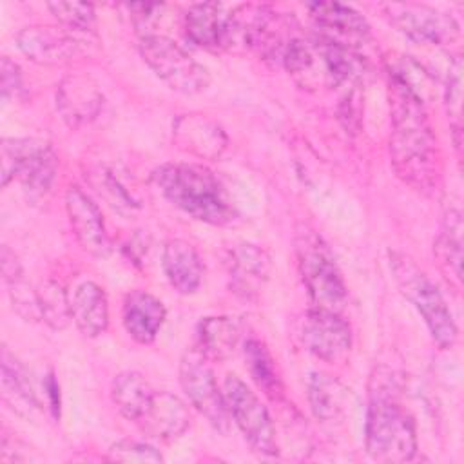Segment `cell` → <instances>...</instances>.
Here are the masks:
<instances>
[{"mask_svg":"<svg viewBox=\"0 0 464 464\" xmlns=\"http://www.w3.org/2000/svg\"><path fill=\"white\" fill-rule=\"evenodd\" d=\"M165 317L167 310L156 295L145 290H132L130 294H127L123 301L121 319L127 334L136 343L150 344L158 337Z\"/></svg>","mask_w":464,"mask_h":464,"instance_id":"obj_19","label":"cell"},{"mask_svg":"<svg viewBox=\"0 0 464 464\" xmlns=\"http://www.w3.org/2000/svg\"><path fill=\"white\" fill-rule=\"evenodd\" d=\"M179 382L192 406L212 424L219 433H227L230 413L223 392L218 388L210 359L196 346L187 350L179 362Z\"/></svg>","mask_w":464,"mask_h":464,"instance_id":"obj_9","label":"cell"},{"mask_svg":"<svg viewBox=\"0 0 464 464\" xmlns=\"http://www.w3.org/2000/svg\"><path fill=\"white\" fill-rule=\"evenodd\" d=\"M152 181L165 199L198 221L227 227L237 219L228 192L205 165L163 163L152 172Z\"/></svg>","mask_w":464,"mask_h":464,"instance_id":"obj_3","label":"cell"},{"mask_svg":"<svg viewBox=\"0 0 464 464\" xmlns=\"http://www.w3.org/2000/svg\"><path fill=\"white\" fill-rule=\"evenodd\" d=\"M44 388H45V395H47V401H49V408H51L53 415L58 417L60 415V386H58L53 373H49L45 377Z\"/></svg>","mask_w":464,"mask_h":464,"instance_id":"obj_37","label":"cell"},{"mask_svg":"<svg viewBox=\"0 0 464 464\" xmlns=\"http://www.w3.org/2000/svg\"><path fill=\"white\" fill-rule=\"evenodd\" d=\"M2 393L5 402L16 413L27 419L38 415L40 402L27 379V373L5 350L2 355Z\"/></svg>","mask_w":464,"mask_h":464,"instance_id":"obj_27","label":"cell"},{"mask_svg":"<svg viewBox=\"0 0 464 464\" xmlns=\"http://www.w3.org/2000/svg\"><path fill=\"white\" fill-rule=\"evenodd\" d=\"M230 11L219 2L190 5L183 16L187 40L207 51H230Z\"/></svg>","mask_w":464,"mask_h":464,"instance_id":"obj_13","label":"cell"},{"mask_svg":"<svg viewBox=\"0 0 464 464\" xmlns=\"http://www.w3.org/2000/svg\"><path fill=\"white\" fill-rule=\"evenodd\" d=\"M245 361L248 373L257 388L263 390L270 399H279L283 393L281 375L265 343H261L259 339H248L245 343Z\"/></svg>","mask_w":464,"mask_h":464,"instance_id":"obj_28","label":"cell"},{"mask_svg":"<svg viewBox=\"0 0 464 464\" xmlns=\"http://www.w3.org/2000/svg\"><path fill=\"white\" fill-rule=\"evenodd\" d=\"M435 256L444 276L455 288H460L462 281V214L457 208H450L444 216L442 230L435 241Z\"/></svg>","mask_w":464,"mask_h":464,"instance_id":"obj_25","label":"cell"},{"mask_svg":"<svg viewBox=\"0 0 464 464\" xmlns=\"http://www.w3.org/2000/svg\"><path fill=\"white\" fill-rule=\"evenodd\" d=\"M138 424L154 439L174 440L188 430L190 411L178 395L169 392H154L152 401Z\"/></svg>","mask_w":464,"mask_h":464,"instance_id":"obj_17","label":"cell"},{"mask_svg":"<svg viewBox=\"0 0 464 464\" xmlns=\"http://www.w3.org/2000/svg\"><path fill=\"white\" fill-rule=\"evenodd\" d=\"M140 54L152 72L176 92L198 94L210 83L207 67L165 34L143 36Z\"/></svg>","mask_w":464,"mask_h":464,"instance_id":"obj_7","label":"cell"},{"mask_svg":"<svg viewBox=\"0 0 464 464\" xmlns=\"http://www.w3.org/2000/svg\"><path fill=\"white\" fill-rule=\"evenodd\" d=\"M107 459L112 462H161L163 460L161 453L154 446L147 442L130 440V439L116 440L109 448Z\"/></svg>","mask_w":464,"mask_h":464,"instance_id":"obj_32","label":"cell"},{"mask_svg":"<svg viewBox=\"0 0 464 464\" xmlns=\"http://www.w3.org/2000/svg\"><path fill=\"white\" fill-rule=\"evenodd\" d=\"M65 208L72 232L82 248L92 256H105L111 248V241L102 210L89 198V194H85L80 187H69L65 194Z\"/></svg>","mask_w":464,"mask_h":464,"instance_id":"obj_14","label":"cell"},{"mask_svg":"<svg viewBox=\"0 0 464 464\" xmlns=\"http://www.w3.org/2000/svg\"><path fill=\"white\" fill-rule=\"evenodd\" d=\"M390 268L402 295L422 315L433 341L440 348L453 346L457 341V324L439 288L415 265V261L402 252H390Z\"/></svg>","mask_w":464,"mask_h":464,"instance_id":"obj_5","label":"cell"},{"mask_svg":"<svg viewBox=\"0 0 464 464\" xmlns=\"http://www.w3.org/2000/svg\"><path fill=\"white\" fill-rule=\"evenodd\" d=\"M272 270L268 252L254 243H239L228 256V279L230 288L243 299H256Z\"/></svg>","mask_w":464,"mask_h":464,"instance_id":"obj_15","label":"cell"},{"mask_svg":"<svg viewBox=\"0 0 464 464\" xmlns=\"http://www.w3.org/2000/svg\"><path fill=\"white\" fill-rule=\"evenodd\" d=\"M390 22L411 42L422 45L451 44L460 34L459 22L446 13L419 4L386 5Z\"/></svg>","mask_w":464,"mask_h":464,"instance_id":"obj_11","label":"cell"},{"mask_svg":"<svg viewBox=\"0 0 464 464\" xmlns=\"http://www.w3.org/2000/svg\"><path fill=\"white\" fill-rule=\"evenodd\" d=\"M53 16L74 33H87L92 31L96 24V13L92 4L85 2H49L47 4Z\"/></svg>","mask_w":464,"mask_h":464,"instance_id":"obj_30","label":"cell"},{"mask_svg":"<svg viewBox=\"0 0 464 464\" xmlns=\"http://www.w3.org/2000/svg\"><path fill=\"white\" fill-rule=\"evenodd\" d=\"M392 89V136L390 158L395 174L419 192L437 187L440 167L437 140L431 132L422 98L393 71Z\"/></svg>","mask_w":464,"mask_h":464,"instance_id":"obj_1","label":"cell"},{"mask_svg":"<svg viewBox=\"0 0 464 464\" xmlns=\"http://www.w3.org/2000/svg\"><path fill=\"white\" fill-rule=\"evenodd\" d=\"M72 321L85 337H98L109 324V304L105 290L92 283H82L71 301Z\"/></svg>","mask_w":464,"mask_h":464,"instance_id":"obj_22","label":"cell"},{"mask_svg":"<svg viewBox=\"0 0 464 464\" xmlns=\"http://www.w3.org/2000/svg\"><path fill=\"white\" fill-rule=\"evenodd\" d=\"M38 308L40 319H44L51 328L62 330L72 319L71 301L63 286L56 281H45L38 290Z\"/></svg>","mask_w":464,"mask_h":464,"instance_id":"obj_29","label":"cell"},{"mask_svg":"<svg viewBox=\"0 0 464 464\" xmlns=\"http://www.w3.org/2000/svg\"><path fill=\"white\" fill-rule=\"evenodd\" d=\"M446 109H448V118L450 125L455 136V145L457 149L460 147V114H462V62L460 56L453 60L448 71V80H446Z\"/></svg>","mask_w":464,"mask_h":464,"instance_id":"obj_31","label":"cell"},{"mask_svg":"<svg viewBox=\"0 0 464 464\" xmlns=\"http://www.w3.org/2000/svg\"><path fill=\"white\" fill-rule=\"evenodd\" d=\"M297 339L315 357L341 362L352 348V328L339 312L312 306L297 321Z\"/></svg>","mask_w":464,"mask_h":464,"instance_id":"obj_10","label":"cell"},{"mask_svg":"<svg viewBox=\"0 0 464 464\" xmlns=\"http://www.w3.org/2000/svg\"><path fill=\"white\" fill-rule=\"evenodd\" d=\"M103 96L98 85L87 76H69L56 91V107L62 118L71 125L78 127L94 120L102 109Z\"/></svg>","mask_w":464,"mask_h":464,"instance_id":"obj_18","label":"cell"},{"mask_svg":"<svg viewBox=\"0 0 464 464\" xmlns=\"http://www.w3.org/2000/svg\"><path fill=\"white\" fill-rule=\"evenodd\" d=\"M0 76H2V100L9 102L11 98L18 96L22 91V71L20 67L9 60L7 56L0 62Z\"/></svg>","mask_w":464,"mask_h":464,"instance_id":"obj_35","label":"cell"},{"mask_svg":"<svg viewBox=\"0 0 464 464\" xmlns=\"http://www.w3.org/2000/svg\"><path fill=\"white\" fill-rule=\"evenodd\" d=\"M16 47L40 65H62L83 53L74 31L54 25H27L16 33Z\"/></svg>","mask_w":464,"mask_h":464,"instance_id":"obj_12","label":"cell"},{"mask_svg":"<svg viewBox=\"0 0 464 464\" xmlns=\"http://www.w3.org/2000/svg\"><path fill=\"white\" fill-rule=\"evenodd\" d=\"M176 145L203 160H216L227 149V134L221 125L203 114L178 116L172 125Z\"/></svg>","mask_w":464,"mask_h":464,"instance_id":"obj_16","label":"cell"},{"mask_svg":"<svg viewBox=\"0 0 464 464\" xmlns=\"http://www.w3.org/2000/svg\"><path fill=\"white\" fill-rule=\"evenodd\" d=\"M241 339V326L228 315H208L198 323L196 348L210 361L234 353Z\"/></svg>","mask_w":464,"mask_h":464,"instance_id":"obj_23","label":"cell"},{"mask_svg":"<svg viewBox=\"0 0 464 464\" xmlns=\"http://www.w3.org/2000/svg\"><path fill=\"white\" fill-rule=\"evenodd\" d=\"M350 390L334 375L312 373L308 379V402L315 419L334 422L343 417L348 406Z\"/></svg>","mask_w":464,"mask_h":464,"instance_id":"obj_24","label":"cell"},{"mask_svg":"<svg viewBox=\"0 0 464 464\" xmlns=\"http://www.w3.org/2000/svg\"><path fill=\"white\" fill-rule=\"evenodd\" d=\"M397 392L399 384L392 372L379 370L370 379L364 442L370 459L377 462H408L417 453L415 422L397 401Z\"/></svg>","mask_w":464,"mask_h":464,"instance_id":"obj_2","label":"cell"},{"mask_svg":"<svg viewBox=\"0 0 464 464\" xmlns=\"http://www.w3.org/2000/svg\"><path fill=\"white\" fill-rule=\"evenodd\" d=\"M98 188H100V194L105 196L109 205L112 208H116L118 212H125V214H132L134 212L136 201L132 199V196L121 187V183L111 172L100 174Z\"/></svg>","mask_w":464,"mask_h":464,"instance_id":"obj_34","label":"cell"},{"mask_svg":"<svg viewBox=\"0 0 464 464\" xmlns=\"http://www.w3.org/2000/svg\"><path fill=\"white\" fill-rule=\"evenodd\" d=\"M2 185L18 178L24 192L31 199H42L51 190L58 158L53 147L36 138H4L2 145Z\"/></svg>","mask_w":464,"mask_h":464,"instance_id":"obj_6","label":"cell"},{"mask_svg":"<svg viewBox=\"0 0 464 464\" xmlns=\"http://www.w3.org/2000/svg\"><path fill=\"white\" fill-rule=\"evenodd\" d=\"M223 395L230 417L241 430L250 448L265 457L277 455L276 430L268 410L259 397L237 375L228 373L223 382Z\"/></svg>","mask_w":464,"mask_h":464,"instance_id":"obj_8","label":"cell"},{"mask_svg":"<svg viewBox=\"0 0 464 464\" xmlns=\"http://www.w3.org/2000/svg\"><path fill=\"white\" fill-rule=\"evenodd\" d=\"M9 295L13 308L22 315L25 321H36L40 319V308H38V295L36 290H33L25 281L24 276L18 279H13L7 283Z\"/></svg>","mask_w":464,"mask_h":464,"instance_id":"obj_33","label":"cell"},{"mask_svg":"<svg viewBox=\"0 0 464 464\" xmlns=\"http://www.w3.org/2000/svg\"><path fill=\"white\" fill-rule=\"evenodd\" d=\"M161 265L167 281L183 295L194 294L203 281V261L185 239H170L163 246Z\"/></svg>","mask_w":464,"mask_h":464,"instance_id":"obj_21","label":"cell"},{"mask_svg":"<svg viewBox=\"0 0 464 464\" xmlns=\"http://www.w3.org/2000/svg\"><path fill=\"white\" fill-rule=\"evenodd\" d=\"M310 18L328 31L330 38L352 45L353 42H362L370 36V25L366 18L350 5L339 2H314L308 4Z\"/></svg>","mask_w":464,"mask_h":464,"instance_id":"obj_20","label":"cell"},{"mask_svg":"<svg viewBox=\"0 0 464 464\" xmlns=\"http://www.w3.org/2000/svg\"><path fill=\"white\" fill-rule=\"evenodd\" d=\"M2 274H4L5 283H9V281L18 279V277L24 276L22 265H20L18 257L14 256V252L9 250V246H4V248H2Z\"/></svg>","mask_w":464,"mask_h":464,"instance_id":"obj_36","label":"cell"},{"mask_svg":"<svg viewBox=\"0 0 464 464\" xmlns=\"http://www.w3.org/2000/svg\"><path fill=\"white\" fill-rule=\"evenodd\" d=\"M152 395L154 390L150 382L140 372L127 370L118 373L112 381V402L116 404L120 413L129 420L138 422L143 417L147 406L152 401Z\"/></svg>","mask_w":464,"mask_h":464,"instance_id":"obj_26","label":"cell"},{"mask_svg":"<svg viewBox=\"0 0 464 464\" xmlns=\"http://www.w3.org/2000/svg\"><path fill=\"white\" fill-rule=\"evenodd\" d=\"M295 257L314 308L341 312L348 297L344 279L330 246L308 225L295 232Z\"/></svg>","mask_w":464,"mask_h":464,"instance_id":"obj_4","label":"cell"}]
</instances>
